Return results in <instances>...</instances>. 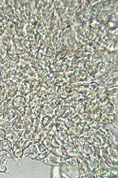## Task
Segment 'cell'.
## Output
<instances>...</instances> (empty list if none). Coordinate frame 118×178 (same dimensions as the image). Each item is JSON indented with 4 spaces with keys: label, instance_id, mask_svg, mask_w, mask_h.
Returning <instances> with one entry per match:
<instances>
[{
    "label": "cell",
    "instance_id": "cell-1",
    "mask_svg": "<svg viewBox=\"0 0 118 178\" xmlns=\"http://www.w3.org/2000/svg\"><path fill=\"white\" fill-rule=\"evenodd\" d=\"M1 147L3 150L8 152L12 149V144L9 140L5 139L1 142Z\"/></svg>",
    "mask_w": 118,
    "mask_h": 178
},
{
    "label": "cell",
    "instance_id": "cell-2",
    "mask_svg": "<svg viewBox=\"0 0 118 178\" xmlns=\"http://www.w3.org/2000/svg\"><path fill=\"white\" fill-rule=\"evenodd\" d=\"M7 157L6 155H4L2 157L0 160V172L4 173L6 170V163L7 161Z\"/></svg>",
    "mask_w": 118,
    "mask_h": 178
},
{
    "label": "cell",
    "instance_id": "cell-3",
    "mask_svg": "<svg viewBox=\"0 0 118 178\" xmlns=\"http://www.w3.org/2000/svg\"><path fill=\"white\" fill-rule=\"evenodd\" d=\"M22 148L18 145H15L13 147V152L14 154L17 157H20L22 155Z\"/></svg>",
    "mask_w": 118,
    "mask_h": 178
},
{
    "label": "cell",
    "instance_id": "cell-4",
    "mask_svg": "<svg viewBox=\"0 0 118 178\" xmlns=\"http://www.w3.org/2000/svg\"><path fill=\"white\" fill-rule=\"evenodd\" d=\"M8 152L5 151L4 150H0V157L4 155L7 154Z\"/></svg>",
    "mask_w": 118,
    "mask_h": 178
}]
</instances>
